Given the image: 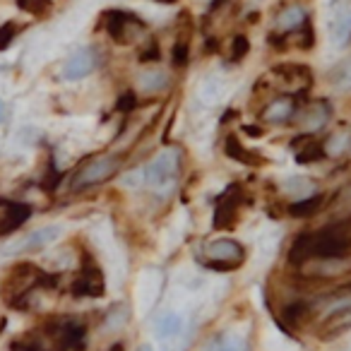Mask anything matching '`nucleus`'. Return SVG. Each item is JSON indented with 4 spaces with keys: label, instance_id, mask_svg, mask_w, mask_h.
I'll list each match as a JSON object with an SVG mask.
<instances>
[{
    "label": "nucleus",
    "instance_id": "f257e3e1",
    "mask_svg": "<svg viewBox=\"0 0 351 351\" xmlns=\"http://www.w3.org/2000/svg\"><path fill=\"white\" fill-rule=\"evenodd\" d=\"M12 351H84L87 349V322L75 315L46 317L39 327L15 337Z\"/></svg>",
    "mask_w": 351,
    "mask_h": 351
},
{
    "label": "nucleus",
    "instance_id": "f03ea898",
    "mask_svg": "<svg viewBox=\"0 0 351 351\" xmlns=\"http://www.w3.org/2000/svg\"><path fill=\"white\" fill-rule=\"evenodd\" d=\"M351 253V221H337L325 229L306 231L289 248V263L303 267L313 260H339Z\"/></svg>",
    "mask_w": 351,
    "mask_h": 351
},
{
    "label": "nucleus",
    "instance_id": "7ed1b4c3",
    "mask_svg": "<svg viewBox=\"0 0 351 351\" xmlns=\"http://www.w3.org/2000/svg\"><path fill=\"white\" fill-rule=\"evenodd\" d=\"M56 287H58V279L46 269L32 263H17L15 267L8 269V274L0 282V296L5 306L15 311H29L39 293L56 291Z\"/></svg>",
    "mask_w": 351,
    "mask_h": 351
},
{
    "label": "nucleus",
    "instance_id": "20e7f679",
    "mask_svg": "<svg viewBox=\"0 0 351 351\" xmlns=\"http://www.w3.org/2000/svg\"><path fill=\"white\" fill-rule=\"evenodd\" d=\"M313 322L322 339H332L351 330V289L335 291L332 296L317 298Z\"/></svg>",
    "mask_w": 351,
    "mask_h": 351
},
{
    "label": "nucleus",
    "instance_id": "39448f33",
    "mask_svg": "<svg viewBox=\"0 0 351 351\" xmlns=\"http://www.w3.org/2000/svg\"><path fill=\"white\" fill-rule=\"evenodd\" d=\"M123 154L121 152H104V154L89 156L87 161L75 169L73 178H70V191L84 193L89 188H99L106 181H111L113 176L121 173L123 169Z\"/></svg>",
    "mask_w": 351,
    "mask_h": 351
},
{
    "label": "nucleus",
    "instance_id": "423d86ee",
    "mask_svg": "<svg viewBox=\"0 0 351 351\" xmlns=\"http://www.w3.org/2000/svg\"><path fill=\"white\" fill-rule=\"evenodd\" d=\"M183 169V154L178 147H166L161 149L145 169V183L154 195L166 197L176 188L181 178Z\"/></svg>",
    "mask_w": 351,
    "mask_h": 351
},
{
    "label": "nucleus",
    "instance_id": "0eeeda50",
    "mask_svg": "<svg viewBox=\"0 0 351 351\" xmlns=\"http://www.w3.org/2000/svg\"><path fill=\"white\" fill-rule=\"evenodd\" d=\"M248 258V250L241 241L236 239H212L207 243H202L200 253H197V263L207 269H215V272H234Z\"/></svg>",
    "mask_w": 351,
    "mask_h": 351
},
{
    "label": "nucleus",
    "instance_id": "6e6552de",
    "mask_svg": "<svg viewBox=\"0 0 351 351\" xmlns=\"http://www.w3.org/2000/svg\"><path fill=\"white\" fill-rule=\"evenodd\" d=\"M68 291L75 298H101L104 291H106V279H104L101 265L87 248L80 250V263L77 269H75L73 282L68 284Z\"/></svg>",
    "mask_w": 351,
    "mask_h": 351
},
{
    "label": "nucleus",
    "instance_id": "1a4fd4ad",
    "mask_svg": "<svg viewBox=\"0 0 351 351\" xmlns=\"http://www.w3.org/2000/svg\"><path fill=\"white\" fill-rule=\"evenodd\" d=\"M104 22H106V32L116 44L121 46H130L137 44L140 36H145V22L137 15H130L125 10H111L104 15Z\"/></svg>",
    "mask_w": 351,
    "mask_h": 351
},
{
    "label": "nucleus",
    "instance_id": "9d476101",
    "mask_svg": "<svg viewBox=\"0 0 351 351\" xmlns=\"http://www.w3.org/2000/svg\"><path fill=\"white\" fill-rule=\"evenodd\" d=\"M243 205H245V195H243V191H241L239 186L226 188V191L221 193L219 197H217V205H215V219H212V224H215V229H231V226H236V221H239V217H241V210H243Z\"/></svg>",
    "mask_w": 351,
    "mask_h": 351
},
{
    "label": "nucleus",
    "instance_id": "9b49d317",
    "mask_svg": "<svg viewBox=\"0 0 351 351\" xmlns=\"http://www.w3.org/2000/svg\"><path fill=\"white\" fill-rule=\"evenodd\" d=\"M327 32L335 46H344L351 39V3L349 0H335L327 17Z\"/></svg>",
    "mask_w": 351,
    "mask_h": 351
},
{
    "label": "nucleus",
    "instance_id": "f8f14e48",
    "mask_svg": "<svg viewBox=\"0 0 351 351\" xmlns=\"http://www.w3.org/2000/svg\"><path fill=\"white\" fill-rule=\"evenodd\" d=\"M97 68H99V53L92 46H87V49H77L65 60L60 75H63V80H68V82H77V80L89 77Z\"/></svg>",
    "mask_w": 351,
    "mask_h": 351
},
{
    "label": "nucleus",
    "instance_id": "ddd939ff",
    "mask_svg": "<svg viewBox=\"0 0 351 351\" xmlns=\"http://www.w3.org/2000/svg\"><path fill=\"white\" fill-rule=\"evenodd\" d=\"M202 351H253V346H250V339L243 330L226 327V330L212 335Z\"/></svg>",
    "mask_w": 351,
    "mask_h": 351
},
{
    "label": "nucleus",
    "instance_id": "4468645a",
    "mask_svg": "<svg viewBox=\"0 0 351 351\" xmlns=\"http://www.w3.org/2000/svg\"><path fill=\"white\" fill-rule=\"evenodd\" d=\"M29 217H32L29 205L0 197V236H8L12 231H17Z\"/></svg>",
    "mask_w": 351,
    "mask_h": 351
},
{
    "label": "nucleus",
    "instance_id": "2eb2a0df",
    "mask_svg": "<svg viewBox=\"0 0 351 351\" xmlns=\"http://www.w3.org/2000/svg\"><path fill=\"white\" fill-rule=\"evenodd\" d=\"M351 267V258H339V260H313L301 267V272L308 279H335L346 274Z\"/></svg>",
    "mask_w": 351,
    "mask_h": 351
},
{
    "label": "nucleus",
    "instance_id": "dca6fc26",
    "mask_svg": "<svg viewBox=\"0 0 351 351\" xmlns=\"http://www.w3.org/2000/svg\"><path fill=\"white\" fill-rule=\"evenodd\" d=\"M56 236H58V226H44V229L32 231V234H27L22 241H17L8 253H32V250H41V248H46Z\"/></svg>",
    "mask_w": 351,
    "mask_h": 351
},
{
    "label": "nucleus",
    "instance_id": "f3484780",
    "mask_svg": "<svg viewBox=\"0 0 351 351\" xmlns=\"http://www.w3.org/2000/svg\"><path fill=\"white\" fill-rule=\"evenodd\" d=\"M186 332V325H183V317L178 313H164V315L156 320V337L166 344L171 341H178Z\"/></svg>",
    "mask_w": 351,
    "mask_h": 351
},
{
    "label": "nucleus",
    "instance_id": "a211bd4d",
    "mask_svg": "<svg viewBox=\"0 0 351 351\" xmlns=\"http://www.w3.org/2000/svg\"><path fill=\"white\" fill-rule=\"evenodd\" d=\"M293 111H296V106H293L291 99L282 97V99H274V101L265 108L263 118H265V123H274V125H279V123H287L289 118L293 116Z\"/></svg>",
    "mask_w": 351,
    "mask_h": 351
},
{
    "label": "nucleus",
    "instance_id": "6ab92c4d",
    "mask_svg": "<svg viewBox=\"0 0 351 351\" xmlns=\"http://www.w3.org/2000/svg\"><path fill=\"white\" fill-rule=\"evenodd\" d=\"M224 149H226V154L231 156V159H236V161H241V164H250V166H258V164H263V159H260L255 152H250V149H245L243 145L239 142V137L236 135H229L226 137V145H224Z\"/></svg>",
    "mask_w": 351,
    "mask_h": 351
},
{
    "label": "nucleus",
    "instance_id": "aec40b11",
    "mask_svg": "<svg viewBox=\"0 0 351 351\" xmlns=\"http://www.w3.org/2000/svg\"><path fill=\"white\" fill-rule=\"evenodd\" d=\"M137 84L145 92H159V89L169 87V73L161 68H147L145 73L137 77Z\"/></svg>",
    "mask_w": 351,
    "mask_h": 351
},
{
    "label": "nucleus",
    "instance_id": "412c9836",
    "mask_svg": "<svg viewBox=\"0 0 351 351\" xmlns=\"http://www.w3.org/2000/svg\"><path fill=\"white\" fill-rule=\"evenodd\" d=\"M327 118H330V108H327L325 104H315V106L306 108V113H303V118H301V125H303V130L315 132L325 125Z\"/></svg>",
    "mask_w": 351,
    "mask_h": 351
},
{
    "label": "nucleus",
    "instance_id": "4be33fe9",
    "mask_svg": "<svg viewBox=\"0 0 351 351\" xmlns=\"http://www.w3.org/2000/svg\"><path fill=\"white\" fill-rule=\"evenodd\" d=\"M303 20H306V12H303V8L293 5V8H287V10L279 12L277 17V27L282 32H293L296 27L303 25Z\"/></svg>",
    "mask_w": 351,
    "mask_h": 351
},
{
    "label": "nucleus",
    "instance_id": "5701e85b",
    "mask_svg": "<svg viewBox=\"0 0 351 351\" xmlns=\"http://www.w3.org/2000/svg\"><path fill=\"white\" fill-rule=\"evenodd\" d=\"M320 207H322V195H311V197H306V200L293 202V205L289 207V215L303 219V217H313Z\"/></svg>",
    "mask_w": 351,
    "mask_h": 351
},
{
    "label": "nucleus",
    "instance_id": "b1692460",
    "mask_svg": "<svg viewBox=\"0 0 351 351\" xmlns=\"http://www.w3.org/2000/svg\"><path fill=\"white\" fill-rule=\"evenodd\" d=\"M346 149H351V132L349 130L335 132V135L325 142V154H330V156H339V154H344Z\"/></svg>",
    "mask_w": 351,
    "mask_h": 351
},
{
    "label": "nucleus",
    "instance_id": "393cba45",
    "mask_svg": "<svg viewBox=\"0 0 351 351\" xmlns=\"http://www.w3.org/2000/svg\"><path fill=\"white\" fill-rule=\"evenodd\" d=\"M330 80H332V87H335L337 92H346V89H351V58L337 65V68L332 70Z\"/></svg>",
    "mask_w": 351,
    "mask_h": 351
},
{
    "label": "nucleus",
    "instance_id": "a878e982",
    "mask_svg": "<svg viewBox=\"0 0 351 351\" xmlns=\"http://www.w3.org/2000/svg\"><path fill=\"white\" fill-rule=\"evenodd\" d=\"M284 191L291 193V195H298V200H306L315 193V186H313L308 178H291V181L284 183Z\"/></svg>",
    "mask_w": 351,
    "mask_h": 351
},
{
    "label": "nucleus",
    "instance_id": "bb28decb",
    "mask_svg": "<svg viewBox=\"0 0 351 351\" xmlns=\"http://www.w3.org/2000/svg\"><path fill=\"white\" fill-rule=\"evenodd\" d=\"M22 10L32 12V15H46L51 10V0H17Z\"/></svg>",
    "mask_w": 351,
    "mask_h": 351
},
{
    "label": "nucleus",
    "instance_id": "cd10ccee",
    "mask_svg": "<svg viewBox=\"0 0 351 351\" xmlns=\"http://www.w3.org/2000/svg\"><path fill=\"white\" fill-rule=\"evenodd\" d=\"M171 60H173L176 68H186L188 60H191V49H188L183 41H178V44L171 49Z\"/></svg>",
    "mask_w": 351,
    "mask_h": 351
},
{
    "label": "nucleus",
    "instance_id": "c85d7f7f",
    "mask_svg": "<svg viewBox=\"0 0 351 351\" xmlns=\"http://www.w3.org/2000/svg\"><path fill=\"white\" fill-rule=\"evenodd\" d=\"M12 39H15V25L0 27V51H5L12 44Z\"/></svg>",
    "mask_w": 351,
    "mask_h": 351
},
{
    "label": "nucleus",
    "instance_id": "c756f323",
    "mask_svg": "<svg viewBox=\"0 0 351 351\" xmlns=\"http://www.w3.org/2000/svg\"><path fill=\"white\" fill-rule=\"evenodd\" d=\"M248 49H250V44H248V39L245 36H236L234 39V60H241L245 53H248Z\"/></svg>",
    "mask_w": 351,
    "mask_h": 351
},
{
    "label": "nucleus",
    "instance_id": "7c9ffc66",
    "mask_svg": "<svg viewBox=\"0 0 351 351\" xmlns=\"http://www.w3.org/2000/svg\"><path fill=\"white\" fill-rule=\"evenodd\" d=\"M135 94L132 92H125L121 99H118V111H130V108H135Z\"/></svg>",
    "mask_w": 351,
    "mask_h": 351
},
{
    "label": "nucleus",
    "instance_id": "2f4dec72",
    "mask_svg": "<svg viewBox=\"0 0 351 351\" xmlns=\"http://www.w3.org/2000/svg\"><path fill=\"white\" fill-rule=\"evenodd\" d=\"M137 351H152V346H149V344H142V346H140V349H137Z\"/></svg>",
    "mask_w": 351,
    "mask_h": 351
},
{
    "label": "nucleus",
    "instance_id": "473e14b6",
    "mask_svg": "<svg viewBox=\"0 0 351 351\" xmlns=\"http://www.w3.org/2000/svg\"><path fill=\"white\" fill-rule=\"evenodd\" d=\"M3 111H5V106H3V101H0V121H3Z\"/></svg>",
    "mask_w": 351,
    "mask_h": 351
},
{
    "label": "nucleus",
    "instance_id": "72a5a7b5",
    "mask_svg": "<svg viewBox=\"0 0 351 351\" xmlns=\"http://www.w3.org/2000/svg\"><path fill=\"white\" fill-rule=\"evenodd\" d=\"M159 3H176V0H159Z\"/></svg>",
    "mask_w": 351,
    "mask_h": 351
}]
</instances>
